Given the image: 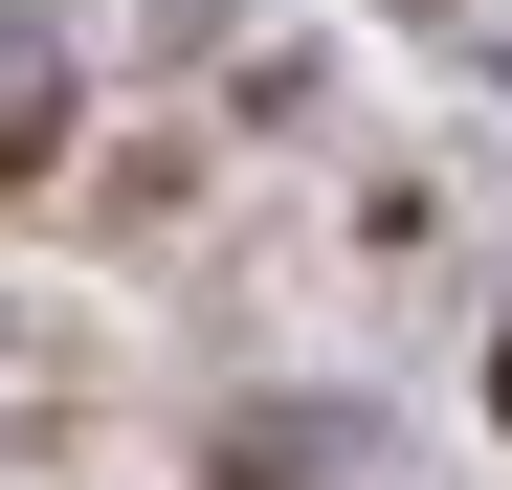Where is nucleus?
Segmentation results:
<instances>
[{
  "instance_id": "obj_1",
  "label": "nucleus",
  "mask_w": 512,
  "mask_h": 490,
  "mask_svg": "<svg viewBox=\"0 0 512 490\" xmlns=\"http://www.w3.org/2000/svg\"><path fill=\"white\" fill-rule=\"evenodd\" d=\"M490 401H512V357H490Z\"/></svg>"
}]
</instances>
